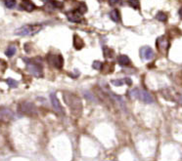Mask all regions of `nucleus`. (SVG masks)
<instances>
[{
    "instance_id": "nucleus-1",
    "label": "nucleus",
    "mask_w": 182,
    "mask_h": 161,
    "mask_svg": "<svg viewBox=\"0 0 182 161\" xmlns=\"http://www.w3.org/2000/svg\"><path fill=\"white\" fill-rule=\"evenodd\" d=\"M63 97H64V101L66 104L69 107L73 115L79 116L82 113V103H81L79 97H78L76 94H73V93L67 91L63 93Z\"/></svg>"
},
{
    "instance_id": "nucleus-2",
    "label": "nucleus",
    "mask_w": 182,
    "mask_h": 161,
    "mask_svg": "<svg viewBox=\"0 0 182 161\" xmlns=\"http://www.w3.org/2000/svg\"><path fill=\"white\" fill-rule=\"evenodd\" d=\"M27 64V69L30 74H33L35 77H42L43 76V67L40 61L37 59H24Z\"/></svg>"
},
{
    "instance_id": "nucleus-3",
    "label": "nucleus",
    "mask_w": 182,
    "mask_h": 161,
    "mask_svg": "<svg viewBox=\"0 0 182 161\" xmlns=\"http://www.w3.org/2000/svg\"><path fill=\"white\" fill-rule=\"evenodd\" d=\"M42 28L41 24H24V26L19 28L15 30V33L20 36H33L38 33Z\"/></svg>"
},
{
    "instance_id": "nucleus-4",
    "label": "nucleus",
    "mask_w": 182,
    "mask_h": 161,
    "mask_svg": "<svg viewBox=\"0 0 182 161\" xmlns=\"http://www.w3.org/2000/svg\"><path fill=\"white\" fill-rule=\"evenodd\" d=\"M130 96L133 98L139 99L140 101H142L143 103H146V104H152L154 102V98L152 97V95L150 94L149 92H147L145 90H140L138 88L131 90Z\"/></svg>"
},
{
    "instance_id": "nucleus-5",
    "label": "nucleus",
    "mask_w": 182,
    "mask_h": 161,
    "mask_svg": "<svg viewBox=\"0 0 182 161\" xmlns=\"http://www.w3.org/2000/svg\"><path fill=\"white\" fill-rule=\"evenodd\" d=\"M19 112L22 114H27V115H33L37 113V109L35 104L30 103V102H22L18 107Z\"/></svg>"
},
{
    "instance_id": "nucleus-6",
    "label": "nucleus",
    "mask_w": 182,
    "mask_h": 161,
    "mask_svg": "<svg viewBox=\"0 0 182 161\" xmlns=\"http://www.w3.org/2000/svg\"><path fill=\"white\" fill-rule=\"evenodd\" d=\"M47 61L48 64L55 67V69H62L63 67V65H64V59L60 55V54H52L50 53L47 55Z\"/></svg>"
},
{
    "instance_id": "nucleus-7",
    "label": "nucleus",
    "mask_w": 182,
    "mask_h": 161,
    "mask_svg": "<svg viewBox=\"0 0 182 161\" xmlns=\"http://www.w3.org/2000/svg\"><path fill=\"white\" fill-rule=\"evenodd\" d=\"M14 117V113L10 108L0 107V122L8 123L10 122Z\"/></svg>"
},
{
    "instance_id": "nucleus-8",
    "label": "nucleus",
    "mask_w": 182,
    "mask_h": 161,
    "mask_svg": "<svg viewBox=\"0 0 182 161\" xmlns=\"http://www.w3.org/2000/svg\"><path fill=\"white\" fill-rule=\"evenodd\" d=\"M66 14H67L68 20L72 23H80L81 21H83V17H82L83 15L78 10V7L71 12H67Z\"/></svg>"
},
{
    "instance_id": "nucleus-9",
    "label": "nucleus",
    "mask_w": 182,
    "mask_h": 161,
    "mask_svg": "<svg viewBox=\"0 0 182 161\" xmlns=\"http://www.w3.org/2000/svg\"><path fill=\"white\" fill-rule=\"evenodd\" d=\"M156 46L161 53H166L169 47V42L165 36H160L156 41Z\"/></svg>"
},
{
    "instance_id": "nucleus-10",
    "label": "nucleus",
    "mask_w": 182,
    "mask_h": 161,
    "mask_svg": "<svg viewBox=\"0 0 182 161\" xmlns=\"http://www.w3.org/2000/svg\"><path fill=\"white\" fill-rule=\"evenodd\" d=\"M154 51L151 47L149 46H143L141 49H140V57L141 59L143 60H146V61H150L154 58Z\"/></svg>"
},
{
    "instance_id": "nucleus-11",
    "label": "nucleus",
    "mask_w": 182,
    "mask_h": 161,
    "mask_svg": "<svg viewBox=\"0 0 182 161\" xmlns=\"http://www.w3.org/2000/svg\"><path fill=\"white\" fill-rule=\"evenodd\" d=\"M50 99H51V104H52V107L54 108V110L56 112H58L60 115L64 114V109H63L61 104L58 100L57 96H56L55 93H51V95H50Z\"/></svg>"
},
{
    "instance_id": "nucleus-12",
    "label": "nucleus",
    "mask_w": 182,
    "mask_h": 161,
    "mask_svg": "<svg viewBox=\"0 0 182 161\" xmlns=\"http://www.w3.org/2000/svg\"><path fill=\"white\" fill-rule=\"evenodd\" d=\"M21 6L24 10H26L28 12H31L35 9V5L31 0H22Z\"/></svg>"
},
{
    "instance_id": "nucleus-13",
    "label": "nucleus",
    "mask_w": 182,
    "mask_h": 161,
    "mask_svg": "<svg viewBox=\"0 0 182 161\" xmlns=\"http://www.w3.org/2000/svg\"><path fill=\"white\" fill-rule=\"evenodd\" d=\"M73 46L77 50H81L84 47V42L81 39V37H79L78 34L73 35Z\"/></svg>"
},
{
    "instance_id": "nucleus-14",
    "label": "nucleus",
    "mask_w": 182,
    "mask_h": 161,
    "mask_svg": "<svg viewBox=\"0 0 182 161\" xmlns=\"http://www.w3.org/2000/svg\"><path fill=\"white\" fill-rule=\"evenodd\" d=\"M112 84L114 86H122L124 83L127 84V85H131L132 81H131L130 78H123V79H114L112 80Z\"/></svg>"
},
{
    "instance_id": "nucleus-15",
    "label": "nucleus",
    "mask_w": 182,
    "mask_h": 161,
    "mask_svg": "<svg viewBox=\"0 0 182 161\" xmlns=\"http://www.w3.org/2000/svg\"><path fill=\"white\" fill-rule=\"evenodd\" d=\"M110 18L112 19V21H114L115 23H120L121 22V15L120 12L118 9H114L110 12Z\"/></svg>"
},
{
    "instance_id": "nucleus-16",
    "label": "nucleus",
    "mask_w": 182,
    "mask_h": 161,
    "mask_svg": "<svg viewBox=\"0 0 182 161\" xmlns=\"http://www.w3.org/2000/svg\"><path fill=\"white\" fill-rule=\"evenodd\" d=\"M118 64H120L121 66H127L130 65V59L125 55L118 56Z\"/></svg>"
},
{
    "instance_id": "nucleus-17",
    "label": "nucleus",
    "mask_w": 182,
    "mask_h": 161,
    "mask_svg": "<svg viewBox=\"0 0 182 161\" xmlns=\"http://www.w3.org/2000/svg\"><path fill=\"white\" fill-rule=\"evenodd\" d=\"M16 52H17V48L14 45H10L7 49H6L5 55L7 56L8 58H11V57H13V56L16 54Z\"/></svg>"
},
{
    "instance_id": "nucleus-18",
    "label": "nucleus",
    "mask_w": 182,
    "mask_h": 161,
    "mask_svg": "<svg viewBox=\"0 0 182 161\" xmlns=\"http://www.w3.org/2000/svg\"><path fill=\"white\" fill-rule=\"evenodd\" d=\"M103 49H104V57L106 59H110V58L114 57V51H113L112 49L108 47H104Z\"/></svg>"
},
{
    "instance_id": "nucleus-19",
    "label": "nucleus",
    "mask_w": 182,
    "mask_h": 161,
    "mask_svg": "<svg viewBox=\"0 0 182 161\" xmlns=\"http://www.w3.org/2000/svg\"><path fill=\"white\" fill-rule=\"evenodd\" d=\"M156 19L160 22L166 23L167 21V16L166 13H164V12H159V13L156 15Z\"/></svg>"
},
{
    "instance_id": "nucleus-20",
    "label": "nucleus",
    "mask_w": 182,
    "mask_h": 161,
    "mask_svg": "<svg viewBox=\"0 0 182 161\" xmlns=\"http://www.w3.org/2000/svg\"><path fill=\"white\" fill-rule=\"evenodd\" d=\"M6 83L8 84V86H9L10 88H16V87H18V81H16V80L12 79V78L6 79Z\"/></svg>"
},
{
    "instance_id": "nucleus-21",
    "label": "nucleus",
    "mask_w": 182,
    "mask_h": 161,
    "mask_svg": "<svg viewBox=\"0 0 182 161\" xmlns=\"http://www.w3.org/2000/svg\"><path fill=\"white\" fill-rule=\"evenodd\" d=\"M5 6L9 9L14 8L16 6V0H4Z\"/></svg>"
},
{
    "instance_id": "nucleus-22",
    "label": "nucleus",
    "mask_w": 182,
    "mask_h": 161,
    "mask_svg": "<svg viewBox=\"0 0 182 161\" xmlns=\"http://www.w3.org/2000/svg\"><path fill=\"white\" fill-rule=\"evenodd\" d=\"M127 1H128L129 5L132 8H134V9H138V8H139V5H140L139 0H127Z\"/></svg>"
},
{
    "instance_id": "nucleus-23",
    "label": "nucleus",
    "mask_w": 182,
    "mask_h": 161,
    "mask_svg": "<svg viewBox=\"0 0 182 161\" xmlns=\"http://www.w3.org/2000/svg\"><path fill=\"white\" fill-rule=\"evenodd\" d=\"M102 63L101 61H95L93 63V65H92V66H93V69H95V70H101V67H102Z\"/></svg>"
},
{
    "instance_id": "nucleus-24",
    "label": "nucleus",
    "mask_w": 182,
    "mask_h": 161,
    "mask_svg": "<svg viewBox=\"0 0 182 161\" xmlns=\"http://www.w3.org/2000/svg\"><path fill=\"white\" fill-rule=\"evenodd\" d=\"M84 96H85L86 98H88V100H90V101L94 102V97L92 96V94H91L90 92H88V91L84 92Z\"/></svg>"
},
{
    "instance_id": "nucleus-25",
    "label": "nucleus",
    "mask_w": 182,
    "mask_h": 161,
    "mask_svg": "<svg viewBox=\"0 0 182 161\" xmlns=\"http://www.w3.org/2000/svg\"><path fill=\"white\" fill-rule=\"evenodd\" d=\"M118 2H120V0H109V3H110V5H116V4H118Z\"/></svg>"
},
{
    "instance_id": "nucleus-26",
    "label": "nucleus",
    "mask_w": 182,
    "mask_h": 161,
    "mask_svg": "<svg viewBox=\"0 0 182 161\" xmlns=\"http://www.w3.org/2000/svg\"><path fill=\"white\" fill-rule=\"evenodd\" d=\"M42 2H45V3H50L52 1V0H41Z\"/></svg>"
},
{
    "instance_id": "nucleus-27",
    "label": "nucleus",
    "mask_w": 182,
    "mask_h": 161,
    "mask_svg": "<svg viewBox=\"0 0 182 161\" xmlns=\"http://www.w3.org/2000/svg\"><path fill=\"white\" fill-rule=\"evenodd\" d=\"M179 16H180V19H181V8H180V10H179Z\"/></svg>"
},
{
    "instance_id": "nucleus-28",
    "label": "nucleus",
    "mask_w": 182,
    "mask_h": 161,
    "mask_svg": "<svg viewBox=\"0 0 182 161\" xmlns=\"http://www.w3.org/2000/svg\"><path fill=\"white\" fill-rule=\"evenodd\" d=\"M98 1H99V2H101V1H102V0H98Z\"/></svg>"
}]
</instances>
